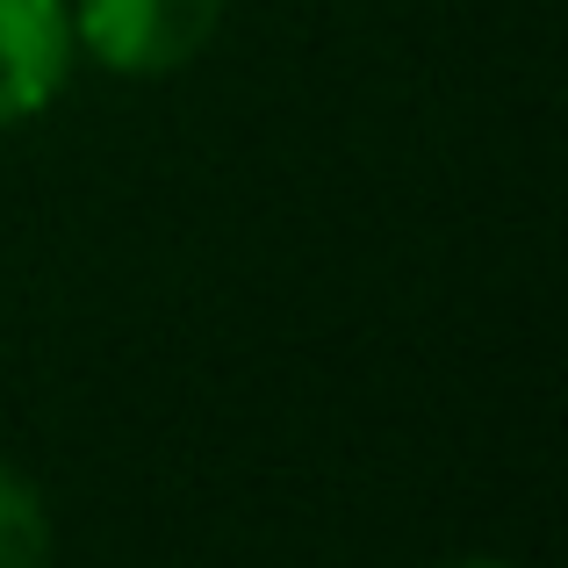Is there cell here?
Returning a JSON list of instances; mask_svg holds the SVG:
<instances>
[{
	"instance_id": "cell-2",
	"label": "cell",
	"mask_w": 568,
	"mask_h": 568,
	"mask_svg": "<svg viewBox=\"0 0 568 568\" xmlns=\"http://www.w3.org/2000/svg\"><path fill=\"white\" fill-rule=\"evenodd\" d=\"M72 65V14L65 0H0V130H22L65 94Z\"/></svg>"
},
{
	"instance_id": "cell-1",
	"label": "cell",
	"mask_w": 568,
	"mask_h": 568,
	"mask_svg": "<svg viewBox=\"0 0 568 568\" xmlns=\"http://www.w3.org/2000/svg\"><path fill=\"white\" fill-rule=\"evenodd\" d=\"M231 0H65L72 51L115 80H166L216 43Z\"/></svg>"
},
{
	"instance_id": "cell-3",
	"label": "cell",
	"mask_w": 568,
	"mask_h": 568,
	"mask_svg": "<svg viewBox=\"0 0 568 568\" xmlns=\"http://www.w3.org/2000/svg\"><path fill=\"white\" fill-rule=\"evenodd\" d=\"M58 532L43 511V489L14 460H0V568H51Z\"/></svg>"
},
{
	"instance_id": "cell-4",
	"label": "cell",
	"mask_w": 568,
	"mask_h": 568,
	"mask_svg": "<svg viewBox=\"0 0 568 568\" xmlns=\"http://www.w3.org/2000/svg\"><path fill=\"white\" fill-rule=\"evenodd\" d=\"M446 568H511V561H489V555H468V561H446Z\"/></svg>"
}]
</instances>
